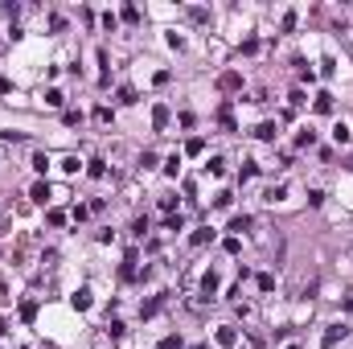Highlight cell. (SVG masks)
<instances>
[{
	"label": "cell",
	"mask_w": 353,
	"mask_h": 349,
	"mask_svg": "<svg viewBox=\"0 0 353 349\" xmlns=\"http://www.w3.org/2000/svg\"><path fill=\"white\" fill-rule=\"evenodd\" d=\"M345 337H349V325H345V321H337V325H329V329H325V337H320V349H333V345H337V341H345Z\"/></svg>",
	"instance_id": "6da1fadb"
},
{
	"label": "cell",
	"mask_w": 353,
	"mask_h": 349,
	"mask_svg": "<svg viewBox=\"0 0 353 349\" xmlns=\"http://www.w3.org/2000/svg\"><path fill=\"white\" fill-rule=\"evenodd\" d=\"M49 193H54L49 181H33V189H29V197H33L37 206H45V202H49Z\"/></svg>",
	"instance_id": "7a4b0ae2"
},
{
	"label": "cell",
	"mask_w": 353,
	"mask_h": 349,
	"mask_svg": "<svg viewBox=\"0 0 353 349\" xmlns=\"http://www.w3.org/2000/svg\"><path fill=\"white\" fill-rule=\"evenodd\" d=\"M70 304H74V308H78V312H86V308H90V304H94V292H90V288H78V292H74V296H70Z\"/></svg>",
	"instance_id": "3957f363"
},
{
	"label": "cell",
	"mask_w": 353,
	"mask_h": 349,
	"mask_svg": "<svg viewBox=\"0 0 353 349\" xmlns=\"http://www.w3.org/2000/svg\"><path fill=\"white\" fill-rule=\"evenodd\" d=\"M250 226H255V218H250V214H234V218H230V230H234V238H238V234H246Z\"/></svg>",
	"instance_id": "277c9868"
},
{
	"label": "cell",
	"mask_w": 353,
	"mask_h": 349,
	"mask_svg": "<svg viewBox=\"0 0 353 349\" xmlns=\"http://www.w3.org/2000/svg\"><path fill=\"white\" fill-rule=\"evenodd\" d=\"M214 341H218V345H222V349H230V345H234V341H238V329H234V325H222V329H218V337H214Z\"/></svg>",
	"instance_id": "5b68a950"
},
{
	"label": "cell",
	"mask_w": 353,
	"mask_h": 349,
	"mask_svg": "<svg viewBox=\"0 0 353 349\" xmlns=\"http://www.w3.org/2000/svg\"><path fill=\"white\" fill-rule=\"evenodd\" d=\"M152 128H156V132H165V128H169V107H165V103H156V107H152Z\"/></svg>",
	"instance_id": "8992f818"
},
{
	"label": "cell",
	"mask_w": 353,
	"mask_h": 349,
	"mask_svg": "<svg viewBox=\"0 0 353 349\" xmlns=\"http://www.w3.org/2000/svg\"><path fill=\"white\" fill-rule=\"evenodd\" d=\"M136 263H140V255H136V251H127V259H123V267H119V279H136Z\"/></svg>",
	"instance_id": "52a82bcc"
},
{
	"label": "cell",
	"mask_w": 353,
	"mask_h": 349,
	"mask_svg": "<svg viewBox=\"0 0 353 349\" xmlns=\"http://www.w3.org/2000/svg\"><path fill=\"white\" fill-rule=\"evenodd\" d=\"M218 283H222V279H218V271H206V275H201V296H206V300L218 292Z\"/></svg>",
	"instance_id": "ba28073f"
},
{
	"label": "cell",
	"mask_w": 353,
	"mask_h": 349,
	"mask_svg": "<svg viewBox=\"0 0 353 349\" xmlns=\"http://www.w3.org/2000/svg\"><path fill=\"white\" fill-rule=\"evenodd\" d=\"M333 140H337V144H349V140H353V132H349V123H345V119L333 123Z\"/></svg>",
	"instance_id": "9c48e42d"
},
{
	"label": "cell",
	"mask_w": 353,
	"mask_h": 349,
	"mask_svg": "<svg viewBox=\"0 0 353 349\" xmlns=\"http://www.w3.org/2000/svg\"><path fill=\"white\" fill-rule=\"evenodd\" d=\"M86 177L103 181V177H107V161H86Z\"/></svg>",
	"instance_id": "30bf717a"
},
{
	"label": "cell",
	"mask_w": 353,
	"mask_h": 349,
	"mask_svg": "<svg viewBox=\"0 0 353 349\" xmlns=\"http://www.w3.org/2000/svg\"><path fill=\"white\" fill-rule=\"evenodd\" d=\"M218 86H222V90H238V86H242V74H238V70L222 74V82H218Z\"/></svg>",
	"instance_id": "8fae6325"
},
{
	"label": "cell",
	"mask_w": 353,
	"mask_h": 349,
	"mask_svg": "<svg viewBox=\"0 0 353 349\" xmlns=\"http://www.w3.org/2000/svg\"><path fill=\"white\" fill-rule=\"evenodd\" d=\"M312 107H316L320 115H329V111H333V94H329V90H320V94H316V103H312Z\"/></svg>",
	"instance_id": "7c38bea8"
},
{
	"label": "cell",
	"mask_w": 353,
	"mask_h": 349,
	"mask_svg": "<svg viewBox=\"0 0 353 349\" xmlns=\"http://www.w3.org/2000/svg\"><path fill=\"white\" fill-rule=\"evenodd\" d=\"M312 144H316V132L312 128H300L296 132V148H312Z\"/></svg>",
	"instance_id": "4fadbf2b"
},
{
	"label": "cell",
	"mask_w": 353,
	"mask_h": 349,
	"mask_svg": "<svg viewBox=\"0 0 353 349\" xmlns=\"http://www.w3.org/2000/svg\"><path fill=\"white\" fill-rule=\"evenodd\" d=\"M255 136H259V140H267V144H271V140H275V123H271V119H263L259 128H255Z\"/></svg>",
	"instance_id": "5bb4252c"
},
{
	"label": "cell",
	"mask_w": 353,
	"mask_h": 349,
	"mask_svg": "<svg viewBox=\"0 0 353 349\" xmlns=\"http://www.w3.org/2000/svg\"><path fill=\"white\" fill-rule=\"evenodd\" d=\"M33 316H37V300H25V304H21V321L33 325Z\"/></svg>",
	"instance_id": "9a60e30c"
},
{
	"label": "cell",
	"mask_w": 353,
	"mask_h": 349,
	"mask_svg": "<svg viewBox=\"0 0 353 349\" xmlns=\"http://www.w3.org/2000/svg\"><path fill=\"white\" fill-rule=\"evenodd\" d=\"M165 230H169V234L185 230V218H181V214H169V218H165Z\"/></svg>",
	"instance_id": "2e32d148"
},
{
	"label": "cell",
	"mask_w": 353,
	"mask_h": 349,
	"mask_svg": "<svg viewBox=\"0 0 353 349\" xmlns=\"http://www.w3.org/2000/svg\"><path fill=\"white\" fill-rule=\"evenodd\" d=\"M210 238H214V230H210V226H201V230H193V238H189V242H193V246H206Z\"/></svg>",
	"instance_id": "e0dca14e"
},
{
	"label": "cell",
	"mask_w": 353,
	"mask_h": 349,
	"mask_svg": "<svg viewBox=\"0 0 353 349\" xmlns=\"http://www.w3.org/2000/svg\"><path fill=\"white\" fill-rule=\"evenodd\" d=\"M62 123H66V128H78V123H82V111H74V107L62 111Z\"/></svg>",
	"instance_id": "ac0fdd59"
},
{
	"label": "cell",
	"mask_w": 353,
	"mask_h": 349,
	"mask_svg": "<svg viewBox=\"0 0 353 349\" xmlns=\"http://www.w3.org/2000/svg\"><path fill=\"white\" fill-rule=\"evenodd\" d=\"M283 193H287V189H283V185H271V189H267V193H263V202H271V206H275V202H283Z\"/></svg>",
	"instance_id": "d6986e66"
},
{
	"label": "cell",
	"mask_w": 353,
	"mask_h": 349,
	"mask_svg": "<svg viewBox=\"0 0 353 349\" xmlns=\"http://www.w3.org/2000/svg\"><path fill=\"white\" fill-rule=\"evenodd\" d=\"M111 119H115V111H111L107 103H103V107H94V123H111Z\"/></svg>",
	"instance_id": "ffe728a7"
},
{
	"label": "cell",
	"mask_w": 353,
	"mask_h": 349,
	"mask_svg": "<svg viewBox=\"0 0 353 349\" xmlns=\"http://www.w3.org/2000/svg\"><path fill=\"white\" fill-rule=\"evenodd\" d=\"M78 169H82V161H78V156H66V161H62V173H70V177H74Z\"/></svg>",
	"instance_id": "44dd1931"
},
{
	"label": "cell",
	"mask_w": 353,
	"mask_h": 349,
	"mask_svg": "<svg viewBox=\"0 0 353 349\" xmlns=\"http://www.w3.org/2000/svg\"><path fill=\"white\" fill-rule=\"evenodd\" d=\"M29 165H33L37 173H45V169H49V156H45V152H33V161H29Z\"/></svg>",
	"instance_id": "7402d4cb"
},
{
	"label": "cell",
	"mask_w": 353,
	"mask_h": 349,
	"mask_svg": "<svg viewBox=\"0 0 353 349\" xmlns=\"http://www.w3.org/2000/svg\"><path fill=\"white\" fill-rule=\"evenodd\" d=\"M206 173H214V177H222V173H226V161H222V156H214V161L206 165Z\"/></svg>",
	"instance_id": "603a6c76"
},
{
	"label": "cell",
	"mask_w": 353,
	"mask_h": 349,
	"mask_svg": "<svg viewBox=\"0 0 353 349\" xmlns=\"http://www.w3.org/2000/svg\"><path fill=\"white\" fill-rule=\"evenodd\" d=\"M119 103L132 107V103H136V90H132V86H119Z\"/></svg>",
	"instance_id": "cb8c5ba5"
},
{
	"label": "cell",
	"mask_w": 353,
	"mask_h": 349,
	"mask_svg": "<svg viewBox=\"0 0 353 349\" xmlns=\"http://www.w3.org/2000/svg\"><path fill=\"white\" fill-rule=\"evenodd\" d=\"M296 21H300V13H296V9H292V13H283V33H292Z\"/></svg>",
	"instance_id": "d4e9b609"
},
{
	"label": "cell",
	"mask_w": 353,
	"mask_h": 349,
	"mask_svg": "<svg viewBox=\"0 0 353 349\" xmlns=\"http://www.w3.org/2000/svg\"><path fill=\"white\" fill-rule=\"evenodd\" d=\"M45 103H49V107H62V103H66V94H62V90H45Z\"/></svg>",
	"instance_id": "484cf974"
},
{
	"label": "cell",
	"mask_w": 353,
	"mask_h": 349,
	"mask_svg": "<svg viewBox=\"0 0 353 349\" xmlns=\"http://www.w3.org/2000/svg\"><path fill=\"white\" fill-rule=\"evenodd\" d=\"M201 148H206V140H201V136H193V140H189V144H185V152H189V156H197Z\"/></svg>",
	"instance_id": "4316f807"
},
{
	"label": "cell",
	"mask_w": 353,
	"mask_h": 349,
	"mask_svg": "<svg viewBox=\"0 0 353 349\" xmlns=\"http://www.w3.org/2000/svg\"><path fill=\"white\" fill-rule=\"evenodd\" d=\"M246 177H259V161H242V181Z\"/></svg>",
	"instance_id": "83f0119b"
},
{
	"label": "cell",
	"mask_w": 353,
	"mask_h": 349,
	"mask_svg": "<svg viewBox=\"0 0 353 349\" xmlns=\"http://www.w3.org/2000/svg\"><path fill=\"white\" fill-rule=\"evenodd\" d=\"M132 234H136V238L148 234V218H136V222H132Z\"/></svg>",
	"instance_id": "f1b7e54d"
},
{
	"label": "cell",
	"mask_w": 353,
	"mask_h": 349,
	"mask_svg": "<svg viewBox=\"0 0 353 349\" xmlns=\"http://www.w3.org/2000/svg\"><path fill=\"white\" fill-rule=\"evenodd\" d=\"M259 292H275V275H267V271L259 275Z\"/></svg>",
	"instance_id": "f546056e"
},
{
	"label": "cell",
	"mask_w": 353,
	"mask_h": 349,
	"mask_svg": "<svg viewBox=\"0 0 353 349\" xmlns=\"http://www.w3.org/2000/svg\"><path fill=\"white\" fill-rule=\"evenodd\" d=\"M165 173H169V177L181 173V156H169V161H165Z\"/></svg>",
	"instance_id": "4dcf8cb0"
},
{
	"label": "cell",
	"mask_w": 353,
	"mask_h": 349,
	"mask_svg": "<svg viewBox=\"0 0 353 349\" xmlns=\"http://www.w3.org/2000/svg\"><path fill=\"white\" fill-rule=\"evenodd\" d=\"M160 349H181V333H169L165 341H160Z\"/></svg>",
	"instance_id": "1f68e13d"
},
{
	"label": "cell",
	"mask_w": 353,
	"mask_h": 349,
	"mask_svg": "<svg viewBox=\"0 0 353 349\" xmlns=\"http://www.w3.org/2000/svg\"><path fill=\"white\" fill-rule=\"evenodd\" d=\"M308 206H325V189H308Z\"/></svg>",
	"instance_id": "d6a6232c"
},
{
	"label": "cell",
	"mask_w": 353,
	"mask_h": 349,
	"mask_svg": "<svg viewBox=\"0 0 353 349\" xmlns=\"http://www.w3.org/2000/svg\"><path fill=\"white\" fill-rule=\"evenodd\" d=\"M107 333H111V337H123L127 325H123V321H107Z\"/></svg>",
	"instance_id": "836d02e7"
},
{
	"label": "cell",
	"mask_w": 353,
	"mask_h": 349,
	"mask_svg": "<svg viewBox=\"0 0 353 349\" xmlns=\"http://www.w3.org/2000/svg\"><path fill=\"white\" fill-rule=\"evenodd\" d=\"M9 90H13V82H9L5 74H0V94H9Z\"/></svg>",
	"instance_id": "e575fe53"
},
{
	"label": "cell",
	"mask_w": 353,
	"mask_h": 349,
	"mask_svg": "<svg viewBox=\"0 0 353 349\" xmlns=\"http://www.w3.org/2000/svg\"><path fill=\"white\" fill-rule=\"evenodd\" d=\"M341 308H345V312H353V296H349V300H345V304H341Z\"/></svg>",
	"instance_id": "d590c367"
},
{
	"label": "cell",
	"mask_w": 353,
	"mask_h": 349,
	"mask_svg": "<svg viewBox=\"0 0 353 349\" xmlns=\"http://www.w3.org/2000/svg\"><path fill=\"white\" fill-rule=\"evenodd\" d=\"M0 337H5V321H0Z\"/></svg>",
	"instance_id": "8d00e7d4"
},
{
	"label": "cell",
	"mask_w": 353,
	"mask_h": 349,
	"mask_svg": "<svg viewBox=\"0 0 353 349\" xmlns=\"http://www.w3.org/2000/svg\"><path fill=\"white\" fill-rule=\"evenodd\" d=\"M287 349H296V345H287Z\"/></svg>",
	"instance_id": "74e56055"
}]
</instances>
